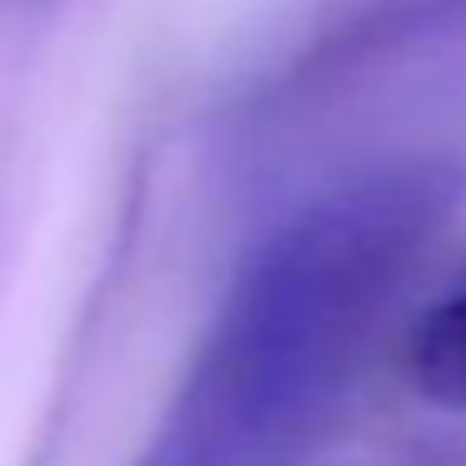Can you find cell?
Listing matches in <instances>:
<instances>
[{"label": "cell", "mask_w": 466, "mask_h": 466, "mask_svg": "<svg viewBox=\"0 0 466 466\" xmlns=\"http://www.w3.org/2000/svg\"><path fill=\"white\" fill-rule=\"evenodd\" d=\"M461 181L441 161L366 171L286 216L231 276L131 466H271L351 391Z\"/></svg>", "instance_id": "6da1fadb"}, {"label": "cell", "mask_w": 466, "mask_h": 466, "mask_svg": "<svg viewBox=\"0 0 466 466\" xmlns=\"http://www.w3.org/2000/svg\"><path fill=\"white\" fill-rule=\"evenodd\" d=\"M406 366L431 401L466 411V281L416 316L411 341H406Z\"/></svg>", "instance_id": "7a4b0ae2"}]
</instances>
